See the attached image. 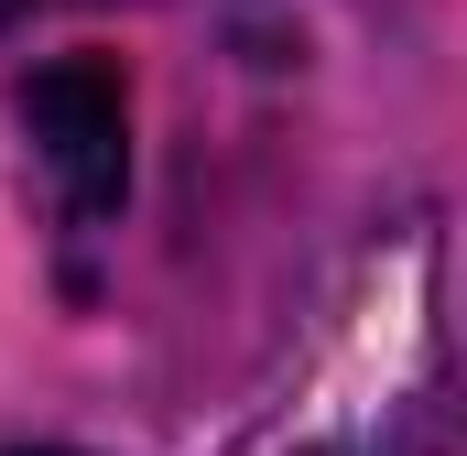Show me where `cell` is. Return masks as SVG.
Masks as SVG:
<instances>
[{"label": "cell", "instance_id": "3", "mask_svg": "<svg viewBox=\"0 0 467 456\" xmlns=\"http://www.w3.org/2000/svg\"><path fill=\"white\" fill-rule=\"evenodd\" d=\"M44 456H66V446H44Z\"/></svg>", "mask_w": 467, "mask_h": 456}, {"label": "cell", "instance_id": "1", "mask_svg": "<svg viewBox=\"0 0 467 456\" xmlns=\"http://www.w3.org/2000/svg\"><path fill=\"white\" fill-rule=\"evenodd\" d=\"M22 130H33V163L55 174V207L77 228H99L119 207V185H130V109H119V77L109 66H88V55H66V66H44V77H22Z\"/></svg>", "mask_w": 467, "mask_h": 456}, {"label": "cell", "instance_id": "2", "mask_svg": "<svg viewBox=\"0 0 467 456\" xmlns=\"http://www.w3.org/2000/svg\"><path fill=\"white\" fill-rule=\"evenodd\" d=\"M22 11H33V0H0V22H22Z\"/></svg>", "mask_w": 467, "mask_h": 456}]
</instances>
